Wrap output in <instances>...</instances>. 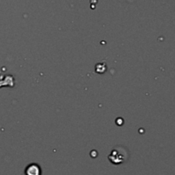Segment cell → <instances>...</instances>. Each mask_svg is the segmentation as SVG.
<instances>
[{
	"instance_id": "obj_1",
	"label": "cell",
	"mask_w": 175,
	"mask_h": 175,
	"mask_svg": "<svg viewBox=\"0 0 175 175\" xmlns=\"http://www.w3.org/2000/svg\"><path fill=\"white\" fill-rule=\"evenodd\" d=\"M128 159V153L125 148H123L121 146H117L109 155V160L115 165L121 164L125 162Z\"/></svg>"
},
{
	"instance_id": "obj_2",
	"label": "cell",
	"mask_w": 175,
	"mask_h": 175,
	"mask_svg": "<svg viewBox=\"0 0 175 175\" xmlns=\"http://www.w3.org/2000/svg\"><path fill=\"white\" fill-rule=\"evenodd\" d=\"M26 175H41V169L40 167L37 164H30L25 169Z\"/></svg>"
}]
</instances>
